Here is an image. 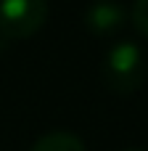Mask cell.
I'll list each match as a JSON object with an SVG mask.
<instances>
[{
    "label": "cell",
    "mask_w": 148,
    "mask_h": 151,
    "mask_svg": "<svg viewBox=\"0 0 148 151\" xmlns=\"http://www.w3.org/2000/svg\"><path fill=\"white\" fill-rule=\"evenodd\" d=\"M101 77H103V85L117 96H130V93L140 90V85L146 80L143 48L138 42H132V40L117 42L103 58Z\"/></svg>",
    "instance_id": "1"
},
{
    "label": "cell",
    "mask_w": 148,
    "mask_h": 151,
    "mask_svg": "<svg viewBox=\"0 0 148 151\" xmlns=\"http://www.w3.org/2000/svg\"><path fill=\"white\" fill-rule=\"evenodd\" d=\"M48 0H0V35L5 40H26L42 29Z\"/></svg>",
    "instance_id": "2"
},
{
    "label": "cell",
    "mask_w": 148,
    "mask_h": 151,
    "mask_svg": "<svg viewBox=\"0 0 148 151\" xmlns=\"http://www.w3.org/2000/svg\"><path fill=\"white\" fill-rule=\"evenodd\" d=\"M124 21H127V11L117 0H95L85 11V27L95 37H109V35L119 32L124 27Z\"/></svg>",
    "instance_id": "3"
},
{
    "label": "cell",
    "mask_w": 148,
    "mask_h": 151,
    "mask_svg": "<svg viewBox=\"0 0 148 151\" xmlns=\"http://www.w3.org/2000/svg\"><path fill=\"white\" fill-rule=\"evenodd\" d=\"M29 151H85V143L74 133L53 130V133H45L42 138H37Z\"/></svg>",
    "instance_id": "4"
},
{
    "label": "cell",
    "mask_w": 148,
    "mask_h": 151,
    "mask_svg": "<svg viewBox=\"0 0 148 151\" xmlns=\"http://www.w3.org/2000/svg\"><path fill=\"white\" fill-rule=\"evenodd\" d=\"M130 21L138 29V35L148 37V0H135L130 8Z\"/></svg>",
    "instance_id": "5"
},
{
    "label": "cell",
    "mask_w": 148,
    "mask_h": 151,
    "mask_svg": "<svg viewBox=\"0 0 148 151\" xmlns=\"http://www.w3.org/2000/svg\"><path fill=\"white\" fill-rule=\"evenodd\" d=\"M122 151H143V149H122Z\"/></svg>",
    "instance_id": "6"
}]
</instances>
